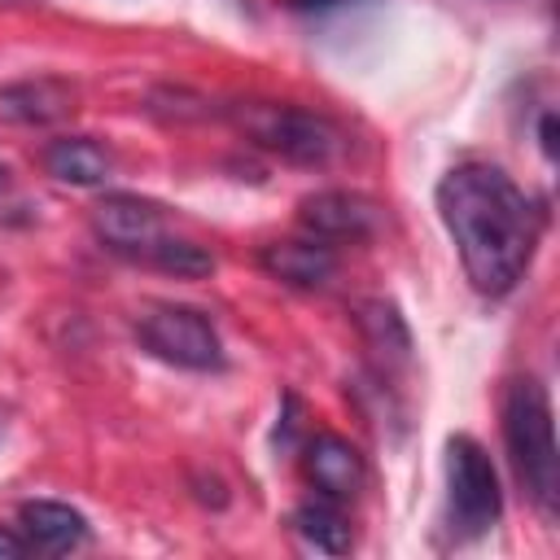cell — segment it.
Segmentation results:
<instances>
[{
  "mask_svg": "<svg viewBox=\"0 0 560 560\" xmlns=\"http://www.w3.org/2000/svg\"><path fill=\"white\" fill-rule=\"evenodd\" d=\"M31 551V542L22 538V534H13V529H0V560H22Z\"/></svg>",
  "mask_w": 560,
  "mask_h": 560,
  "instance_id": "2e32d148",
  "label": "cell"
},
{
  "mask_svg": "<svg viewBox=\"0 0 560 560\" xmlns=\"http://www.w3.org/2000/svg\"><path fill=\"white\" fill-rule=\"evenodd\" d=\"M503 442L512 455V468L529 499L556 516V494H560V455H556V424H551V402L538 381H512L503 394Z\"/></svg>",
  "mask_w": 560,
  "mask_h": 560,
  "instance_id": "7a4b0ae2",
  "label": "cell"
},
{
  "mask_svg": "<svg viewBox=\"0 0 560 560\" xmlns=\"http://www.w3.org/2000/svg\"><path fill=\"white\" fill-rule=\"evenodd\" d=\"M79 92L66 83V79H52V74H39V79H18V83H4L0 88V118L4 122H26V127H44V122H57L74 109Z\"/></svg>",
  "mask_w": 560,
  "mask_h": 560,
  "instance_id": "30bf717a",
  "label": "cell"
},
{
  "mask_svg": "<svg viewBox=\"0 0 560 560\" xmlns=\"http://www.w3.org/2000/svg\"><path fill=\"white\" fill-rule=\"evenodd\" d=\"M302 472L324 499H350L363 486V455L341 433H315L302 451Z\"/></svg>",
  "mask_w": 560,
  "mask_h": 560,
  "instance_id": "ba28073f",
  "label": "cell"
},
{
  "mask_svg": "<svg viewBox=\"0 0 560 560\" xmlns=\"http://www.w3.org/2000/svg\"><path fill=\"white\" fill-rule=\"evenodd\" d=\"M136 332H140V346L149 354H158L162 363H175V368H188V372L223 368V341L197 306L158 302L136 319Z\"/></svg>",
  "mask_w": 560,
  "mask_h": 560,
  "instance_id": "277c9868",
  "label": "cell"
},
{
  "mask_svg": "<svg viewBox=\"0 0 560 560\" xmlns=\"http://www.w3.org/2000/svg\"><path fill=\"white\" fill-rule=\"evenodd\" d=\"M0 184H4V166H0Z\"/></svg>",
  "mask_w": 560,
  "mask_h": 560,
  "instance_id": "d6986e66",
  "label": "cell"
},
{
  "mask_svg": "<svg viewBox=\"0 0 560 560\" xmlns=\"http://www.w3.org/2000/svg\"><path fill=\"white\" fill-rule=\"evenodd\" d=\"M258 262H262L267 276L284 280L293 289H319L337 271V249L319 236H311V241H271V245H262Z\"/></svg>",
  "mask_w": 560,
  "mask_h": 560,
  "instance_id": "8fae6325",
  "label": "cell"
},
{
  "mask_svg": "<svg viewBox=\"0 0 560 560\" xmlns=\"http://www.w3.org/2000/svg\"><path fill=\"white\" fill-rule=\"evenodd\" d=\"M92 228L105 241V249L127 254V258H149L153 245L166 236L162 206L136 197V192H109L92 210Z\"/></svg>",
  "mask_w": 560,
  "mask_h": 560,
  "instance_id": "8992f818",
  "label": "cell"
},
{
  "mask_svg": "<svg viewBox=\"0 0 560 560\" xmlns=\"http://www.w3.org/2000/svg\"><path fill=\"white\" fill-rule=\"evenodd\" d=\"M438 214L477 293L503 298L525 276L538 245V210L516 179L490 162H459L438 179Z\"/></svg>",
  "mask_w": 560,
  "mask_h": 560,
  "instance_id": "6da1fadb",
  "label": "cell"
},
{
  "mask_svg": "<svg viewBox=\"0 0 560 560\" xmlns=\"http://www.w3.org/2000/svg\"><path fill=\"white\" fill-rule=\"evenodd\" d=\"M293 529L302 534V542H311L324 556H346L350 551V521L337 508V499H311L293 512Z\"/></svg>",
  "mask_w": 560,
  "mask_h": 560,
  "instance_id": "4fadbf2b",
  "label": "cell"
},
{
  "mask_svg": "<svg viewBox=\"0 0 560 560\" xmlns=\"http://www.w3.org/2000/svg\"><path fill=\"white\" fill-rule=\"evenodd\" d=\"M44 171L61 184H74V188H96L109 179L114 171V158L105 144L88 140V136H66V140H52L44 149Z\"/></svg>",
  "mask_w": 560,
  "mask_h": 560,
  "instance_id": "7c38bea8",
  "label": "cell"
},
{
  "mask_svg": "<svg viewBox=\"0 0 560 560\" xmlns=\"http://www.w3.org/2000/svg\"><path fill=\"white\" fill-rule=\"evenodd\" d=\"M359 328H363V337L385 354H398V359H407V328H402V319H398V311L394 306H385V302H368V306H359Z\"/></svg>",
  "mask_w": 560,
  "mask_h": 560,
  "instance_id": "9a60e30c",
  "label": "cell"
},
{
  "mask_svg": "<svg viewBox=\"0 0 560 560\" xmlns=\"http://www.w3.org/2000/svg\"><path fill=\"white\" fill-rule=\"evenodd\" d=\"M298 219L311 236L319 241H363L372 236L376 228V206L359 192H346V188H324V192H311L302 197L298 206Z\"/></svg>",
  "mask_w": 560,
  "mask_h": 560,
  "instance_id": "52a82bcc",
  "label": "cell"
},
{
  "mask_svg": "<svg viewBox=\"0 0 560 560\" xmlns=\"http://www.w3.org/2000/svg\"><path fill=\"white\" fill-rule=\"evenodd\" d=\"M149 262L162 267V271H171V276H179V280H197V276H210V271H214V258H210L201 245L179 241V236H171V232L153 245Z\"/></svg>",
  "mask_w": 560,
  "mask_h": 560,
  "instance_id": "5bb4252c",
  "label": "cell"
},
{
  "mask_svg": "<svg viewBox=\"0 0 560 560\" xmlns=\"http://www.w3.org/2000/svg\"><path fill=\"white\" fill-rule=\"evenodd\" d=\"M18 525H22V538L31 542V551H44V556H66V551H79L88 542V516L70 503H57V499H31L18 508Z\"/></svg>",
  "mask_w": 560,
  "mask_h": 560,
  "instance_id": "9c48e42d",
  "label": "cell"
},
{
  "mask_svg": "<svg viewBox=\"0 0 560 560\" xmlns=\"http://www.w3.org/2000/svg\"><path fill=\"white\" fill-rule=\"evenodd\" d=\"M298 9L306 13H328V9H341V4H359V0H293Z\"/></svg>",
  "mask_w": 560,
  "mask_h": 560,
  "instance_id": "e0dca14e",
  "label": "cell"
},
{
  "mask_svg": "<svg viewBox=\"0 0 560 560\" xmlns=\"http://www.w3.org/2000/svg\"><path fill=\"white\" fill-rule=\"evenodd\" d=\"M446 499H451V521L464 534H486L503 512L499 472L481 451V442L468 433H455L446 442Z\"/></svg>",
  "mask_w": 560,
  "mask_h": 560,
  "instance_id": "5b68a950",
  "label": "cell"
},
{
  "mask_svg": "<svg viewBox=\"0 0 560 560\" xmlns=\"http://www.w3.org/2000/svg\"><path fill=\"white\" fill-rule=\"evenodd\" d=\"M236 122L258 149L284 158V162H298V166H324L341 149V131L328 118L298 109V105L258 101V105L236 109Z\"/></svg>",
  "mask_w": 560,
  "mask_h": 560,
  "instance_id": "3957f363",
  "label": "cell"
},
{
  "mask_svg": "<svg viewBox=\"0 0 560 560\" xmlns=\"http://www.w3.org/2000/svg\"><path fill=\"white\" fill-rule=\"evenodd\" d=\"M538 136H542V153L556 158V118H551V114H542V131H538Z\"/></svg>",
  "mask_w": 560,
  "mask_h": 560,
  "instance_id": "ac0fdd59",
  "label": "cell"
}]
</instances>
